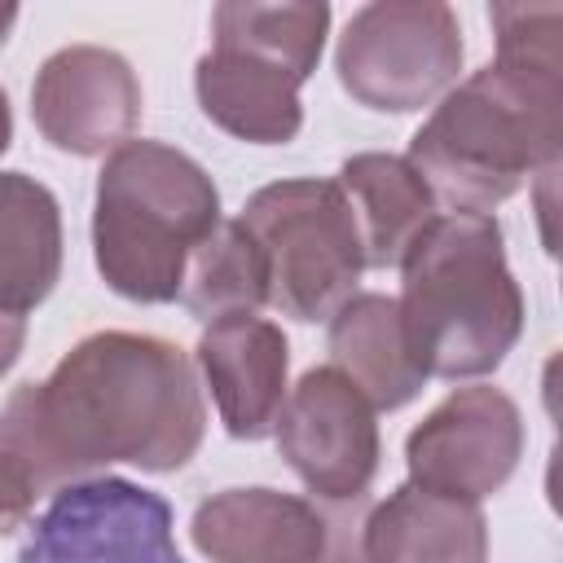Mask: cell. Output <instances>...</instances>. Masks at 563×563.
I'll use <instances>...</instances> for the list:
<instances>
[{
	"label": "cell",
	"mask_w": 563,
	"mask_h": 563,
	"mask_svg": "<svg viewBox=\"0 0 563 563\" xmlns=\"http://www.w3.org/2000/svg\"><path fill=\"white\" fill-rule=\"evenodd\" d=\"M202 431L207 405L189 352L132 330L79 339L48 378L13 387L0 405V449L40 493L97 479L114 462L150 475L180 471Z\"/></svg>",
	"instance_id": "6da1fadb"
},
{
	"label": "cell",
	"mask_w": 563,
	"mask_h": 563,
	"mask_svg": "<svg viewBox=\"0 0 563 563\" xmlns=\"http://www.w3.org/2000/svg\"><path fill=\"white\" fill-rule=\"evenodd\" d=\"M563 150V75H523L488 62L440 97L409 141V167L435 202L488 216Z\"/></svg>",
	"instance_id": "7a4b0ae2"
},
{
	"label": "cell",
	"mask_w": 563,
	"mask_h": 563,
	"mask_svg": "<svg viewBox=\"0 0 563 563\" xmlns=\"http://www.w3.org/2000/svg\"><path fill=\"white\" fill-rule=\"evenodd\" d=\"M400 325L427 378L493 374L523 334V290L501 224L475 211L435 216L400 260Z\"/></svg>",
	"instance_id": "3957f363"
},
{
	"label": "cell",
	"mask_w": 563,
	"mask_h": 563,
	"mask_svg": "<svg viewBox=\"0 0 563 563\" xmlns=\"http://www.w3.org/2000/svg\"><path fill=\"white\" fill-rule=\"evenodd\" d=\"M216 224V180L185 150L141 136L106 154L92 207V255L114 295L136 303L180 299L185 268Z\"/></svg>",
	"instance_id": "277c9868"
},
{
	"label": "cell",
	"mask_w": 563,
	"mask_h": 563,
	"mask_svg": "<svg viewBox=\"0 0 563 563\" xmlns=\"http://www.w3.org/2000/svg\"><path fill=\"white\" fill-rule=\"evenodd\" d=\"M268 268V308L290 321H330L365 273L361 224L339 180H277L246 198L242 216Z\"/></svg>",
	"instance_id": "5b68a950"
},
{
	"label": "cell",
	"mask_w": 563,
	"mask_h": 563,
	"mask_svg": "<svg viewBox=\"0 0 563 563\" xmlns=\"http://www.w3.org/2000/svg\"><path fill=\"white\" fill-rule=\"evenodd\" d=\"M334 70L365 110L413 114L457 84V13L440 0H374L347 18Z\"/></svg>",
	"instance_id": "8992f818"
},
{
	"label": "cell",
	"mask_w": 563,
	"mask_h": 563,
	"mask_svg": "<svg viewBox=\"0 0 563 563\" xmlns=\"http://www.w3.org/2000/svg\"><path fill=\"white\" fill-rule=\"evenodd\" d=\"M369 510V497L224 488L194 510L189 537L211 563H365Z\"/></svg>",
	"instance_id": "52a82bcc"
},
{
	"label": "cell",
	"mask_w": 563,
	"mask_h": 563,
	"mask_svg": "<svg viewBox=\"0 0 563 563\" xmlns=\"http://www.w3.org/2000/svg\"><path fill=\"white\" fill-rule=\"evenodd\" d=\"M18 563H185L172 506L132 479H84L62 488L31 523Z\"/></svg>",
	"instance_id": "ba28073f"
},
{
	"label": "cell",
	"mask_w": 563,
	"mask_h": 563,
	"mask_svg": "<svg viewBox=\"0 0 563 563\" xmlns=\"http://www.w3.org/2000/svg\"><path fill=\"white\" fill-rule=\"evenodd\" d=\"M523 457V413L501 387H457L449 391L405 440L409 484L484 501L493 497Z\"/></svg>",
	"instance_id": "9c48e42d"
},
{
	"label": "cell",
	"mask_w": 563,
	"mask_h": 563,
	"mask_svg": "<svg viewBox=\"0 0 563 563\" xmlns=\"http://www.w3.org/2000/svg\"><path fill=\"white\" fill-rule=\"evenodd\" d=\"M273 431L286 466L308 484L312 497H365L383 453L378 422L374 405L334 365L308 369L286 391Z\"/></svg>",
	"instance_id": "30bf717a"
},
{
	"label": "cell",
	"mask_w": 563,
	"mask_h": 563,
	"mask_svg": "<svg viewBox=\"0 0 563 563\" xmlns=\"http://www.w3.org/2000/svg\"><path fill=\"white\" fill-rule=\"evenodd\" d=\"M31 114L40 136L79 158H97L132 141L141 123V84L128 57L101 44L57 48L31 88Z\"/></svg>",
	"instance_id": "8fae6325"
},
{
	"label": "cell",
	"mask_w": 563,
	"mask_h": 563,
	"mask_svg": "<svg viewBox=\"0 0 563 563\" xmlns=\"http://www.w3.org/2000/svg\"><path fill=\"white\" fill-rule=\"evenodd\" d=\"M194 361L211 387V400L220 409V422L233 440H264L277 427V413L286 405V374H290V343L282 325L233 312L220 321H207Z\"/></svg>",
	"instance_id": "7c38bea8"
},
{
	"label": "cell",
	"mask_w": 563,
	"mask_h": 563,
	"mask_svg": "<svg viewBox=\"0 0 563 563\" xmlns=\"http://www.w3.org/2000/svg\"><path fill=\"white\" fill-rule=\"evenodd\" d=\"M488 523L479 501L400 484L365 519V563H484Z\"/></svg>",
	"instance_id": "4fadbf2b"
},
{
	"label": "cell",
	"mask_w": 563,
	"mask_h": 563,
	"mask_svg": "<svg viewBox=\"0 0 563 563\" xmlns=\"http://www.w3.org/2000/svg\"><path fill=\"white\" fill-rule=\"evenodd\" d=\"M194 92L216 128L251 145H286L303 128L299 79L233 48H211L198 57Z\"/></svg>",
	"instance_id": "5bb4252c"
},
{
	"label": "cell",
	"mask_w": 563,
	"mask_h": 563,
	"mask_svg": "<svg viewBox=\"0 0 563 563\" xmlns=\"http://www.w3.org/2000/svg\"><path fill=\"white\" fill-rule=\"evenodd\" d=\"M330 361L334 369L374 405V409H400L409 405L427 374L418 369L409 343H405V325H400V308L391 295H352L347 303H339V312L330 317Z\"/></svg>",
	"instance_id": "9a60e30c"
},
{
	"label": "cell",
	"mask_w": 563,
	"mask_h": 563,
	"mask_svg": "<svg viewBox=\"0 0 563 563\" xmlns=\"http://www.w3.org/2000/svg\"><path fill=\"white\" fill-rule=\"evenodd\" d=\"M62 277V207L26 172H0V312L26 317Z\"/></svg>",
	"instance_id": "2e32d148"
},
{
	"label": "cell",
	"mask_w": 563,
	"mask_h": 563,
	"mask_svg": "<svg viewBox=\"0 0 563 563\" xmlns=\"http://www.w3.org/2000/svg\"><path fill=\"white\" fill-rule=\"evenodd\" d=\"M339 189L356 211L365 268L400 264L413 238L440 216L435 194L400 154H352L339 167Z\"/></svg>",
	"instance_id": "e0dca14e"
},
{
	"label": "cell",
	"mask_w": 563,
	"mask_h": 563,
	"mask_svg": "<svg viewBox=\"0 0 563 563\" xmlns=\"http://www.w3.org/2000/svg\"><path fill=\"white\" fill-rule=\"evenodd\" d=\"M211 35H216V48L260 57L303 84L321 62V48L330 35V4L229 0L211 9Z\"/></svg>",
	"instance_id": "ac0fdd59"
},
{
	"label": "cell",
	"mask_w": 563,
	"mask_h": 563,
	"mask_svg": "<svg viewBox=\"0 0 563 563\" xmlns=\"http://www.w3.org/2000/svg\"><path fill=\"white\" fill-rule=\"evenodd\" d=\"M180 299L198 321L260 312L268 303V268L242 220H220L216 233L194 251Z\"/></svg>",
	"instance_id": "d6986e66"
},
{
	"label": "cell",
	"mask_w": 563,
	"mask_h": 563,
	"mask_svg": "<svg viewBox=\"0 0 563 563\" xmlns=\"http://www.w3.org/2000/svg\"><path fill=\"white\" fill-rule=\"evenodd\" d=\"M488 22L497 31V62L523 75H563L559 57V31L563 9L559 4H493Z\"/></svg>",
	"instance_id": "ffe728a7"
},
{
	"label": "cell",
	"mask_w": 563,
	"mask_h": 563,
	"mask_svg": "<svg viewBox=\"0 0 563 563\" xmlns=\"http://www.w3.org/2000/svg\"><path fill=\"white\" fill-rule=\"evenodd\" d=\"M35 497H40V488H35L31 471H26L13 453L0 449V537L18 532V528L31 519Z\"/></svg>",
	"instance_id": "44dd1931"
},
{
	"label": "cell",
	"mask_w": 563,
	"mask_h": 563,
	"mask_svg": "<svg viewBox=\"0 0 563 563\" xmlns=\"http://www.w3.org/2000/svg\"><path fill=\"white\" fill-rule=\"evenodd\" d=\"M22 343H26V321H22V317L0 312V374H4V369L18 361Z\"/></svg>",
	"instance_id": "7402d4cb"
},
{
	"label": "cell",
	"mask_w": 563,
	"mask_h": 563,
	"mask_svg": "<svg viewBox=\"0 0 563 563\" xmlns=\"http://www.w3.org/2000/svg\"><path fill=\"white\" fill-rule=\"evenodd\" d=\"M9 141H13V110H9V97L0 88V154L9 150Z\"/></svg>",
	"instance_id": "603a6c76"
},
{
	"label": "cell",
	"mask_w": 563,
	"mask_h": 563,
	"mask_svg": "<svg viewBox=\"0 0 563 563\" xmlns=\"http://www.w3.org/2000/svg\"><path fill=\"white\" fill-rule=\"evenodd\" d=\"M13 22H18V4H0V48H4V40H9Z\"/></svg>",
	"instance_id": "cb8c5ba5"
}]
</instances>
